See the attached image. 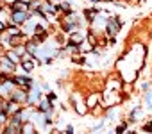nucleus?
Wrapping results in <instances>:
<instances>
[{
  "mask_svg": "<svg viewBox=\"0 0 152 134\" xmlns=\"http://www.w3.org/2000/svg\"><path fill=\"white\" fill-rule=\"evenodd\" d=\"M120 27H122V22L120 20H107V23H106V29H107L109 36L118 34L120 32Z\"/></svg>",
  "mask_w": 152,
  "mask_h": 134,
  "instance_id": "f257e3e1",
  "label": "nucleus"
},
{
  "mask_svg": "<svg viewBox=\"0 0 152 134\" xmlns=\"http://www.w3.org/2000/svg\"><path fill=\"white\" fill-rule=\"evenodd\" d=\"M11 18H13V23H15V25H22V23H25V22L29 20V16H27L25 11H13Z\"/></svg>",
  "mask_w": 152,
  "mask_h": 134,
  "instance_id": "f03ea898",
  "label": "nucleus"
},
{
  "mask_svg": "<svg viewBox=\"0 0 152 134\" xmlns=\"http://www.w3.org/2000/svg\"><path fill=\"white\" fill-rule=\"evenodd\" d=\"M0 68H2V70H0V74H4V72H13L15 70V63L11 61V59H7V57H4L2 61H0ZM6 75V74H4Z\"/></svg>",
  "mask_w": 152,
  "mask_h": 134,
  "instance_id": "7ed1b4c3",
  "label": "nucleus"
},
{
  "mask_svg": "<svg viewBox=\"0 0 152 134\" xmlns=\"http://www.w3.org/2000/svg\"><path fill=\"white\" fill-rule=\"evenodd\" d=\"M13 84H18V86H22V88L29 90L32 82H31V79H29V77H13Z\"/></svg>",
  "mask_w": 152,
  "mask_h": 134,
  "instance_id": "20e7f679",
  "label": "nucleus"
},
{
  "mask_svg": "<svg viewBox=\"0 0 152 134\" xmlns=\"http://www.w3.org/2000/svg\"><path fill=\"white\" fill-rule=\"evenodd\" d=\"M83 41H84V34H81V32H72L70 34V45H83Z\"/></svg>",
  "mask_w": 152,
  "mask_h": 134,
  "instance_id": "39448f33",
  "label": "nucleus"
},
{
  "mask_svg": "<svg viewBox=\"0 0 152 134\" xmlns=\"http://www.w3.org/2000/svg\"><path fill=\"white\" fill-rule=\"evenodd\" d=\"M11 9L13 11H29V4L27 2H23V0H15L13 2V6H11Z\"/></svg>",
  "mask_w": 152,
  "mask_h": 134,
  "instance_id": "423d86ee",
  "label": "nucleus"
},
{
  "mask_svg": "<svg viewBox=\"0 0 152 134\" xmlns=\"http://www.w3.org/2000/svg\"><path fill=\"white\" fill-rule=\"evenodd\" d=\"M47 39V31L45 29H41V27H36L34 29V41H45Z\"/></svg>",
  "mask_w": 152,
  "mask_h": 134,
  "instance_id": "0eeeda50",
  "label": "nucleus"
},
{
  "mask_svg": "<svg viewBox=\"0 0 152 134\" xmlns=\"http://www.w3.org/2000/svg\"><path fill=\"white\" fill-rule=\"evenodd\" d=\"M25 50L31 54V55H38V47L34 41H25Z\"/></svg>",
  "mask_w": 152,
  "mask_h": 134,
  "instance_id": "6e6552de",
  "label": "nucleus"
},
{
  "mask_svg": "<svg viewBox=\"0 0 152 134\" xmlns=\"http://www.w3.org/2000/svg\"><path fill=\"white\" fill-rule=\"evenodd\" d=\"M6 57H7V59H11L13 63H22V57H20V55H18V54H16L13 48H11L7 54H6Z\"/></svg>",
  "mask_w": 152,
  "mask_h": 134,
  "instance_id": "1a4fd4ad",
  "label": "nucleus"
},
{
  "mask_svg": "<svg viewBox=\"0 0 152 134\" xmlns=\"http://www.w3.org/2000/svg\"><path fill=\"white\" fill-rule=\"evenodd\" d=\"M97 104H99V95H97V93H91L90 98H88V102H86V106H88V107H95Z\"/></svg>",
  "mask_w": 152,
  "mask_h": 134,
  "instance_id": "9d476101",
  "label": "nucleus"
},
{
  "mask_svg": "<svg viewBox=\"0 0 152 134\" xmlns=\"http://www.w3.org/2000/svg\"><path fill=\"white\" fill-rule=\"evenodd\" d=\"M39 111H41V113H48V111H50V100H48V98H43V100L39 102Z\"/></svg>",
  "mask_w": 152,
  "mask_h": 134,
  "instance_id": "9b49d317",
  "label": "nucleus"
},
{
  "mask_svg": "<svg viewBox=\"0 0 152 134\" xmlns=\"http://www.w3.org/2000/svg\"><path fill=\"white\" fill-rule=\"evenodd\" d=\"M75 111H77L79 114H84V113L88 111V106L83 104V102H77V104H75Z\"/></svg>",
  "mask_w": 152,
  "mask_h": 134,
  "instance_id": "f8f14e48",
  "label": "nucleus"
},
{
  "mask_svg": "<svg viewBox=\"0 0 152 134\" xmlns=\"http://www.w3.org/2000/svg\"><path fill=\"white\" fill-rule=\"evenodd\" d=\"M22 68H23L25 72H31V70L34 68V64H32L31 59H25V61H22Z\"/></svg>",
  "mask_w": 152,
  "mask_h": 134,
  "instance_id": "ddd939ff",
  "label": "nucleus"
},
{
  "mask_svg": "<svg viewBox=\"0 0 152 134\" xmlns=\"http://www.w3.org/2000/svg\"><path fill=\"white\" fill-rule=\"evenodd\" d=\"M7 34H9V38H11V36H20V34H22V31H20L16 25H13V27H9V29H7Z\"/></svg>",
  "mask_w": 152,
  "mask_h": 134,
  "instance_id": "4468645a",
  "label": "nucleus"
},
{
  "mask_svg": "<svg viewBox=\"0 0 152 134\" xmlns=\"http://www.w3.org/2000/svg\"><path fill=\"white\" fill-rule=\"evenodd\" d=\"M61 9H63L64 13H70V11H72V7H70L68 2H63V4H61Z\"/></svg>",
  "mask_w": 152,
  "mask_h": 134,
  "instance_id": "2eb2a0df",
  "label": "nucleus"
},
{
  "mask_svg": "<svg viewBox=\"0 0 152 134\" xmlns=\"http://www.w3.org/2000/svg\"><path fill=\"white\" fill-rule=\"evenodd\" d=\"M88 41H90V47H95V45H97V38H95L93 34L88 36Z\"/></svg>",
  "mask_w": 152,
  "mask_h": 134,
  "instance_id": "dca6fc26",
  "label": "nucleus"
},
{
  "mask_svg": "<svg viewBox=\"0 0 152 134\" xmlns=\"http://www.w3.org/2000/svg\"><path fill=\"white\" fill-rule=\"evenodd\" d=\"M125 127H127V125H125V123H122V125H120V127L116 129V134H122V132L125 130Z\"/></svg>",
  "mask_w": 152,
  "mask_h": 134,
  "instance_id": "f3484780",
  "label": "nucleus"
},
{
  "mask_svg": "<svg viewBox=\"0 0 152 134\" xmlns=\"http://www.w3.org/2000/svg\"><path fill=\"white\" fill-rule=\"evenodd\" d=\"M6 118H7V114H6V113H0V123H4V122H6Z\"/></svg>",
  "mask_w": 152,
  "mask_h": 134,
  "instance_id": "a211bd4d",
  "label": "nucleus"
},
{
  "mask_svg": "<svg viewBox=\"0 0 152 134\" xmlns=\"http://www.w3.org/2000/svg\"><path fill=\"white\" fill-rule=\"evenodd\" d=\"M48 100H50V104H52V102H56V95H54V93H50V95H48Z\"/></svg>",
  "mask_w": 152,
  "mask_h": 134,
  "instance_id": "6ab92c4d",
  "label": "nucleus"
},
{
  "mask_svg": "<svg viewBox=\"0 0 152 134\" xmlns=\"http://www.w3.org/2000/svg\"><path fill=\"white\" fill-rule=\"evenodd\" d=\"M64 134H73V127H68V129L64 130Z\"/></svg>",
  "mask_w": 152,
  "mask_h": 134,
  "instance_id": "aec40b11",
  "label": "nucleus"
},
{
  "mask_svg": "<svg viewBox=\"0 0 152 134\" xmlns=\"http://www.w3.org/2000/svg\"><path fill=\"white\" fill-rule=\"evenodd\" d=\"M4 29H6V25H4V22L0 20V32H4Z\"/></svg>",
  "mask_w": 152,
  "mask_h": 134,
  "instance_id": "412c9836",
  "label": "nucleus"
},
{
  "mask_svg": "<svg viewBox=\"0 0 152 134\" xmlns=\"http://www.w3.org/2000/svg\"><path fill=\"white\" fill-rule=\"evenodd\" d=\"M0 113H4V104H2V100H0Z\"/></svg>",
  "mask_w": 152,
  "mask_h": 134,
  "instance_id": "4be33fe9",
  "label": "nucleus"
},
{
  "mask_svg": "<svg viewBox=\"0 0 152 134\" xmlns=\"http://www.w3.org/2000/svg\"><path fill=\"white\" fill-rule=\"evenodd\" d=\"M91 2H95V4H97V2H99V0H91Z\"/></svg>",
  "mask_w": 152,
  "mask_h": 134,
  "instance_id": "5701e85b",
  "label": "nucleus"
},
{
  "mask_svg": "<svg viewBox=\"0 0 152 134\" xmlns=\"http://www.w3.org/2000/svg\"><path fill=\"white\" fill-rule=\"evenodd\" d=\"M106 2H109V0H106ZM111 2H113V0H111Z\"/></svg>",
  "mask_w": 152,
  "mask_h": 134,
  "instance_id": "b1692460",
  "label": "nucleus"
}]
</instances>
